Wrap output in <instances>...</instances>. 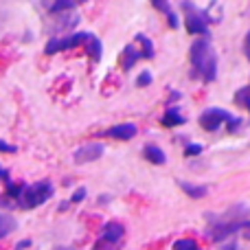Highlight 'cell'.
I'll use <instances>...</instances> for the list:
<instances>
[{
    "instance_id": "obj_25",
    "label": "cell",
    "mask_w": 250,
    "mask_h": 250,
    "mask_svg": "<svg viewBox=\"0 0 250 250\" xmlns=\"http://www.w3.org/2000/svg\"><path fill=\"white\" fill-rule=\"evenodd\" d=\"M167 18H169V26H171V29H178V16H176V13L169 11Z\"/></svg>"
},
{
    "instance_id": "obj_22",
    "label": "cell",
    "mask_w": 250,
    "mask_h": 250,
    "mask_svg": "<svg viewBox=\"0 0 250 250\" xmlns=\"http://www.w3.org/2000/svg\"><path fill=\"white\" fill-rule=\"evenodd\" d=\"M0 151H4V154H16L18 147H16V145H11V143L0 141Z\"/></svg>"
},
{
    "instance_id": "obj_32",
    "label": "cell",
    "mask_w": 250,
    "mask_h": 250,
    "mask_svg": "<svg viewBox=\"0 0 250 250\" xmlns=\"http://www.w3.org/2000/svg\"><path fill=\"white\" fill-rule=\"evenodd\" d=\"M195 250H200V248H195Z\"/></svg>"
},
{
    "instance_id": "obj_27",
    "label": "cell",
    "mask_w": 250,
    "mask_h": 250,
    "mask_svg": "<svg viewBox=\"0 0 250 250\" xmlns=\"http://www.w3.org/2000/svg\"><path fill=\"white\" fill-rule=\"evenodd\" d=\"M31 246V239H24V242H20V244H18V250H24V248H29Z\"/></svg>"
},
{
    "instance_id": "obj_3",
    "label": "cell",
    "mask_w": 250,
    "mask_h": 250,
    "mask_svg": "<svg viewBox=\"0 0 250 250\" xmlns=\"http://www.w3.org/2000/svg\"><path fill=\"white\" fill-rule=\"evenodd\" d=\"M136 42L143 44V46L138 48L136 44L132 42V44H127L121 53V64H123L125 70H129L138 60H143V57H145V60L154 57V44H151V40H147L145 35H136Z\"/></svg>"
},
{
    "instance_id": "obj_10",
    "label": "cell",
    "mask_w": 250,
    "mask_h": 250,
    "mask_svg": "<svg viewBox=\"0 0 250 250\" xmlns=\"http://www.w3.org/2000/svg\"><path fill=\"white\" fill-rule=\"evenodd\" d=\"M136 125L134 123H121V125H114V127L105 129L104 136H110V138H117V141H129V138L136 136Z\"/></svg>"
},
{
    "instance_id": "obj_21",
    "label": "cell",
    "mask_w": 250,
    "mask_h": 250,
    "mask_svg": "<svg viewBox=\"0 0 250 250\" xmlns=\"http://www.w3.org/2000/svg\"><path fill=\"white\" fill-rule=\"evenodd\" d=\"M239 125H242V119H239V117H230L229 121H226V127H229V132H235Z\"/></svg>"
},
{
    "instance_id": "obj_7",
    "label": "cell",
    "mask_w": 250,
    "mask_h": 250,
    "mask_svg": "<svg viewBox=\"0 0 250 250\" xmlns=\"http://www.w3.org/2000/svg\"><path fill=\"white\" fill-rule=\"evenodd\" d=\"M105 151L104 143H86V145H82L77 151H75L73 160L77 165H86V163H92V160L101 158Z\"/></svg>"
},
{
    "instance_id": "obj_24",
    "label": "cell",
    "mask_w": 250,
    "mask_h": 250,
    "mask_svg": "<svg viewBox=\"0 0 250 250\" xmlns=\"http://www.w3.org/2000/svg\"><path fill=\"white\" fill-rule=\"evenodd\" d=\"M154 7H156V9H163L165 13L171 11V4H169V2H160V0H154Z\"/></svg>"
},
{
    "instance_id": "obj_28",
    "label": "cell",
    "mask_w": 250,
    "mask_h": 250,
    "mask_svg": "<svg viewBox=\"0 0 250 250\" xmlns=\"http://www.w3.org/2000/svg\"><path fill=\"white\" fill-rule=\"evenodd\" d=\"M0 178H2V180H7V182H9V173H7V169H2V167H0Z\"/></svg>"
},
{
    "instance_id": "obj_8",
    "label": "cell",
    "mask_w": 250,
    "mask_h": 250,
    "mask_svg": "<svg viewBox=\"0 0 250 250\" xmlns=\"http://www.w3.org/2000/svg\"><path fill=\"white\" fill-rule=\"evenodd\" d=\"M250 222L246 220H233V222H220L217 226H213L211 229V237L215 239V242H222V239L230 237V235H235L239 229H246Z\"/></svg>"
},
{
    "instance_id": "obj_19",
    "label": "cell",
    "mask_w": 250,
    "mask_h": 250,
    "mask_svg": "<svg viewBox=\"0 0 250 250\" xmlns=\"http://www.w3.org/2000/svg\"><path fill=\"white\" fill-rule=\"evenodd\" d=\"M149 83H151V73L149 70H143V73L136 77V86L145 88V86H149Z\"/></svg>"
},
{
    "instance_id": "obj_2",
    "label": "cell",
    "mask_w": 250,
    "mask_h": 250,
    "mask_svg": "<svg viewBox=\"0 0 250 250\" xmlns=\"http://www.w3.org/2000/svg\"><path fill=\"white\" fill-rule=\"evenodd\" d=\"M53 193H55V189H53V182L48 180L35 182V185H22V193L16 202L22 208H35L46 202L48 198H53Z\"/></svg>"
},
{
    "instance_id": "obj_6",
    "label": "cell",
    "mask_w": 250,
    "mask_h": 250,
    "mask_svg": "<svg viewBox=\"0 0 250 250\" xmlns=\"http://www.w3.org/2000/svg\"><path fill=\"white\" fill-rule=\"evenodd\" d=\"M230 117H233V114L222 108H208L200 114V125H202L207 132H215V129H220Z\"/></svg>"
},
{
    "instance_id": "obj_30",
    "label": "cell",
    "mask_w": 250,
    "mask_h": 250,
    "mask_svg": "<svg viewBox=\"0 0 250 250\" xmlns=\"http://www.w3.org/2000/svg\"><path fill=\"white\" fill-rule=\"evenodd\" d=\"M246 229H248V230H246V237H248V239H250V224H248V226H246Z\"/></svg>"
},
{
    "instance_id": "obj_20",
    "label": "cell",
    "mask_w": 250,
    "mask_h": 250,
    "mask_svg": "<svg viewBox=\"0 0 250 250\" xmlns=\"http://www.w3.org/2000/svg\"><path fill=\"white\" fill-rule=\"evenodd\" d=\"M202 151H204V147L198 145V143H189V145L185 147V154L187 156H198V154H202Z\"/></svg>"
},
{
    "instance_id": "obj_4",
    "label": "cell",
    "mask_w": 250,
    "mask_h": 250,
    "mask_svg": "<svg viewBox=\"0 0 250 250\" xmlns=\"http://www.w3.org/2000/svg\"><path fill=\"white\" fill-rule=\"evenodd\" d=\"M182 9H187L185 11V26L189 33L193 35H207L208 33V22H211V18L207 16V11H198L195 9L193 2H182Z\"/></svg>"
},
{
    "instance_id": "obj_18",
    "label": "cell",
    "mask_w": 250,
    "mask_h": 250,
    "mask_svg": "<svg viewBox=\"0 0 250 250\" xmlns=\"http://www.w3.org/2000/svg\"><path fill=\"white\" fill-rule=\"evenodd\" d=\"M235 101H239V104L246 105V108L250 110V88H242V90L235 95Z\"/></svg>"
},
{
    "instance_id": "obj_26",
    "label": "cell",
    "mask_w": 250,
    "mask_h": 250,
    "mask_svg": "<svg viewBox=\"0 0 250 250\" xmlns=\"http://www.w3.org/2000/svg\"><path fill=\"white\" fill-rule=\"evenodd\" d=\"M244 53H246V57L250 60V31H248L246 40H244Z\"/></svg>"
},
{
    "instance_id": "obj_11",
    "label": "cell",
    "mask_w": 250,
    "mask_h": 250,
    "mask_svg": "<svg viewBox=\"0 0 250 250\" xmlns=\"http://www.w3.org/2000/svg\"><path fill=\"white\" fill-rule=\"evenodd\" d=\"M145 158L149 160L151 165H165L167 156H165V151L160 149L158 145H147L145 147Z\"/></svg>"
},
{
    "instance_id": "obj_9",
    "label": "cell",
    "mask_w": 250,
    "mask_h": 250,
    "mask_svg": "<svg viewBox=\"0 0 250 250\" xmlns=\"http://www.w3.org/2000/svg\"><path fill=\"white\" fill-rule=\"evenodd\" d=\"M123 235H125L123 224H119V222H105L104 230H101V239H99V242L110 244V246H119V244H121V239H123Z\"/></svg>"
},
{
    "instance_id": "obj_12",
    "label": "cell",
    "mask_w": 250,
    "mask_h": 250,
    "mask_svg": "<svg viewBox=\"0 0 250 250\" xmlns=\"http://www.w3.org/2000/svg\"><path fill=\"white\" fill-rule=\"evenodd\" d=\"M182 123H187V117H182L178 108H169L167 112H165L163 125H167V127H176V125H182Z\"/></svg>"
},
{
    "instance_id": "obj_14",
    "label": "cell",
    "mask_w": 250,
    "mask_h": 250,
    "mask_svg": "<svg viewBox=\"0 0 250 250\" xmlns=\"http://www.w3.org/2000/svg\"><path fill=\"white\" fill-rule=\"evenodd\" d=\"M46 9H51V13H66L77 9L75 0H57V2H46Z\"/></svg>"
},
{
    "instance_id": "obj_31",
    "label": "cell",
    "mask_w": 250,
    "mask_h": 250,
    "mask_svg": "<svg viewBox=\"0 0 250 250\" xmlns=\"http://www.w3.org/2000/svg\"><path fill=\"white\" fill-rule=\"evenodd\" d=\"M64 250H77V248H64Z\"/></svg>"
},
{
    "instance_id": "obj_1",
    "label": "cell",
    "mask_w": 250,
    "mask_h": 250,
    "mask_svg": "<svg viewBox=\"0 0 250 250\" xmlns=\"http://www.w3.org/2000/svg\"><path fill=\"white\" fill-rule=\"evenodd\" d=\"M189 60L193 66V75L200 77L202 82L211 83L217 77V55L213 51V46L208 44V40H195L191 44Z\"/></svg>"
},
{
    "instance_id": "obj_17",
    "label": "cell",
    "mask_w": 250,
    "mask_h": 250,
    "mask_svg": "<svg viewBox=\"0 0 250 250\" xmlns=\"http://www.w3.org/2000/svg\"><path fill=\"white\" fill-rule=\"evenodd\" d=\"M195 248H198L195 239H178V242H173V250H195Z\"/></svg>"
},
{
    "instance_id": "obj_23",
    "label": "cell",
    "mask_w": 250,
    "mask_h": 250,
    "mask_svg": "<svg viewBox=\"0 0 250 250\" xmlns=\"http://www.w3.org/2000/svg\"><path fill=\"white\" fill-rule=\"evenodd\" d=\"M83 198H86V189H83V187H82V189H77V191H75V193H73V198H70L68 202H70V204H73V202H82Z\"/></svg>"
},
{
    "instance_id": "obj_16",
    "label": "cell",
    "mask_w": 250,
    "mask_h": 250,
    "mask_svg": "<svg viewBox=\"0 0 250 250\" xmlns=\"http://www.w3.org/2000/svg\"><path fill=\"white\" fill-rule=\"evenodd\" d=\"M86 44H88V46H86V48H88V55H90L95 62H99V60H101V42L95 38V35L88 33Z\"/></svg>"
},
{
    "instance_id": "obj_15",
    "label": "cell",
    "mask_w": 250,
    "mask_h": 250,
    "mask_svg": "<svg viewBox=\"0 0 250 250\" xmlns=\"http://www.w3.org/2000/svg\"><path fill=\"white\" fill-rule=\"evenodd\" d=\"M180 189L185 191L189 198H193V200H198V198H204L207 195V187H202V185H191V182H180Z\"/></svg>"
},
{
    "instance_id": "obj_29",
    "label": "cell",
    "mask_w": 250,
    "mask_h": 250,
    "mask_svg": "<svg viewBox=\"0 0 250 250\" xmlns=\"http://www.w3.org/2000/svg\"><path fill=\"white\" fill-rule=\"evenodd\" d=\"M222 250H237V244H229V246H222Z\"/></svg>"
},
{
    "instance_id": "obj_13",
    "label": "cell",
    "mask_w": 250,
    "mask_h": 250,
    "mask_svg": "<svg viewBox=\"0 0 250 250\" xmlns=\"http://www.w3.org/2000/svg\"><path fill=\"white\" fill-rule=\"evenodd\" d=\"M16 220H13L9 213H4V211H0V239L2 237H7V235H11L13 230H16Z\"/></svg>"
},
{
    "instance_id": "obj_5",
    "label": "cell",
    "mask_w": 250,
    "mask_h": 250,
    "mask_svg": "<svg viewBox=\"0 0 250 250\" xmlns=\"http://www.w3.org/2000/svg\"><path fill=\"white\" fill-rule=\"evenodd\" d=\"M86 40H88V33H83V31H77V33L66 35V38H53V40H48L44 53H46V55H55V53H60V51H68V48L82 46Z\"/></svg>"
}]
</instances>
